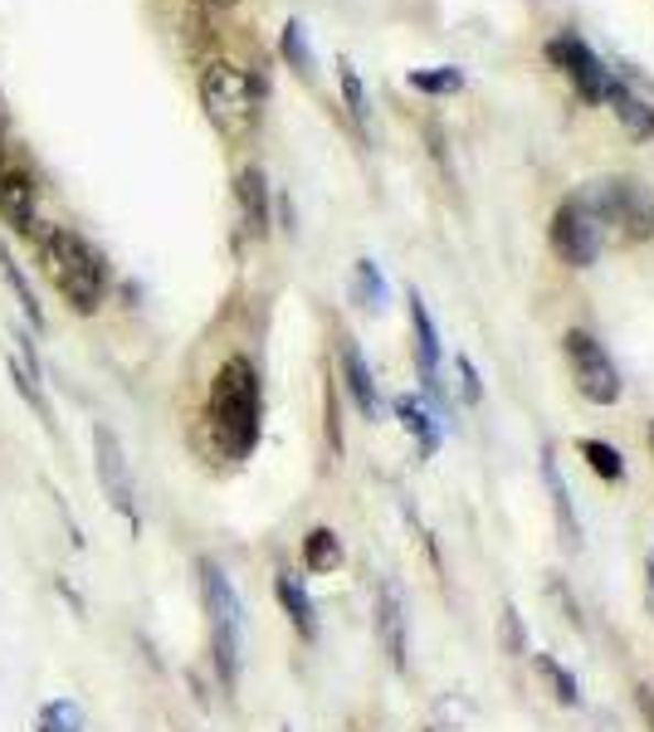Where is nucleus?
<instances>
[{
    "mask_svg": "<svg viewBox=\"0 0 654 732\" xmlns=\"http://www.w3.org/2000/svg\"><path fill=\"white\" fill-rule=\"evenodd\" d=\"M650 455H654V425H650Z\"/></svg>",
    "mask_w": 654,
    "mask_h": 732,
    "instance_id": "32",
    "label": "nucleus"
},
{
    "mask_svg": "<svg viewBox=\"0 0 654 732\" xmlns=\"http://www.w3.org/2000/svg\"><path fill=\"white\" fill-rule=\"evenodd\" d=\"M547 59L571 78V88H577L581 103H606V94H611V84H615V69H606L601 54H596L581 35H571V30L552 35L547 40Z\"/></svg>",
    "mask_w": 654,
    "mask_h": 732,
    "instance_id": "8",
    "label": "nucleus"
},
{
    "mask_svg": "<svg viewBox=\"0 0 654 732\" xmlns=\"http://www.w3.org/2000/svg\"><path fill=\"white\" fill-rule=\"evenodd\" d=\"M35 732H88V718L74 698H50L35 713Z\"/></svg>",
    "mask_w": 654,
    "mask_h": 732,
    "instance_id": "19",
    "label": "nucleus"
},
{
    "mask_svg": "<svg viewBox=\"0 0 654 732\" xmlns=\"http://www.w3.org/2000/svg\"><path fill=\"white\" fill-rule=\"evenodd\" d=\"M264 430V381L250 357H225L206 396V439L220 459H250Z\"/></svg>",
    "mask_w": 654,
    "mask_h": 732,
    "instance_id": "1",
    "label": "nucleus"
},
{
    "mask_svg": "<svg viewBox=\"0 0 654 732\" xmlns=\"http://www.w3.org/2000/svg\"><path fill=\"white\" fill-rule=\"evenodd\" d=\"M396 415H401V425H405V430L415 435L421 455L430 459L435 449H439V439H445V420H439V415H435L421 396H401V401H396Z\"/></svg>",
    "mask_w": 654,
    "mask_h": 732,
    "instance_id": "18",
    "label": "nucleus"
},
{
    "mask_svg": "<svg viewBox=\"0 0 654 732\" xmlns=\"http://www.w3.org/2000/svg\"><path fill=\"white\" fill-rule=\"evenodd\" d=\"M606 103L615 108L620 128H625L630 138H640V142H650V138H654V108H650L645 98L635 94V88L625 84V78H615V84H611V94H606Z\"/></svg>",
    "mask_w": 654,
    "mask_h": 732,
    "instance_id": "17",
    "label": "nucleus"
},
{
    "mask_svg": "<svg viewBox=\"0 0 654 732\" xmlns=\"http://www.w3.org/2000/svg\"><path fill=\"white\" fill-rule=\"evenodd\" d=\"M200 103L220 138H250V128L259 122V78L230 59H216L200 74Z\"/></svg>",
    "mask_w": 654,
    "mask_h": 732,
    "instance_id": "5",
    "label": "nucleus"
},
{
    "mask_svg": "<svg viewBox=\"0 0 654 732\" xmlns=\"http://www.w3.org/2000/svg\"><path fill=\"white\" fill-rule=\"evenodd\" d=\"M547 234H552V250H557L562 264H571V269H591L596 264V254H601V225H596L591 216V206L581 200V190L577 196H567L557 210H552V225H547Z\"/></svg>",
    "mask_w": 654,
    "mask_h": 732,
    "instance_id": "7",
    "label": "nucleus"
},
{
    "mask_svg": "<svg viewBox=\"0 0 654 732\" xmlns=\"http://www.w3.org/2000/svg\"><path fill=\"white\" fill-rule=\"evenodd\" d=\"M216 6H235V0H216Z\"/></svg>",
    "mask_w": 654,
    "mask_h": 732,
    "instance_id": "33",
    "label": "nucleus"
},
{
    "mask_svg": "<svg viewBox=\"0 0 654 732\" xmlns=\"http://www.w3.org/2000/svg\"><path fill=\"white\" fill-rule=\"evenodd\" d=\"M342 386H347V396L357 401V411L367 415V420H377L381 415V391H377V376H371V367H367V357H362V347L352 342V337H342Z\"/></svg>",
    "mask_w": 654,
    "mask_h": 732,
    "instance_id": "14",
    "label": "nucleus"
},
{
    "mask_svg": "<svg viewBox=\"0 0 654 732\" xmlns=\"http://www.w3.org/2000/svg\"><path fill=\"white\" fill-rule=\"evenodd\" d=\"M352 293H357V303H362V308L386 313L391 288H386V278H381L377 259H357V269H352Z\"/></svg>",
    "mask_w": 654,
    "mask_h": 732,
    "instance_id": "21",
    "label": "nucleus"
},
{
    "mask_svg": "<svg viewBox=\"0 0 654 732\" xmlns=\"http://www.w3.org/2000/svg\"><path fill=\"white\" fill-rule=\"evenodd\" d=\"M40 216V186L25 166H0V220L15 234H35Z\"/></svg>",
    "mask_w": 654,
    "mask_h": 732,
    "instance_id": "12",
    "label": "nucleus"
},
{
    "mask_svg": "<svg viewBox=\"0 0 654 732\" xmlns=\"http://www.w3.org/2000/svg\"><path fill=\"white\" fill-rule=\"evenodd\" d=\"M279 50H284V59H288L293 74L313 78V50H308V35H303L298 20H288V25H284V40H279Z\"/></svg>",
    "mask_w": 654,
    "mask_h": 732,
    "instance_id": "26",
    "label": "nucleus"
},
{
    "mask_svg": "<svg viewBox=\"0 0 654 732\" xmlns=\"http://www.w3.org/2000/svg\"><path fill=\"white\" fill-rule=\"evenodd\" d=\"M537 674L547 679V689L557 703H567V708H577L581 703V684H577V674L567 669V664H557L552 655H537Z\"/></svg>",
    "mask_w": 654,
    "mask_h": 732,
    "instance_id": "23",
    "label": "nucleus"
},
{
    "mask_svg": "<svg viewBox=\"0 0 654 732\" xmlns=\"http://www.w3.org/2000/svg\"><path fill=\"white\" fill-rule=\"evenodd\" d=\"M581 200L591 206L596 225H601V240H650L654 234V190L635 176H606V182L581 186Z\"/></svg>",
    "mask_w": 654,
    "mask_h": 732,
    "instance_id": "4",
    "label": "nucleus"
},
{
    "mask_svg": "<svg viewBox=\"0 0 654 732\" xmlns=\"http://www.w3.org/2000/svg\"><path fill=\"white\" fill-rule=\"evenodd\" d=\"M405 308H411L415 371H421L425 401H430V411L439 415V420H445V386H439V332H435V318H430V308L421 303V293H411V298H405Z\"/></svg>",
    "mask_w": 654,
    "mask_h": 732,
    "instance_id": "10",
    "label": "nucleus"
},
{
    "mask_svg": "<svg viewBox=\"0 0 654 732\" xmlns=\"http://www.w3.org/2000/svg\"><path fill=\"white\" fill-rule=\"evenodd\" d=\"M635 698H640V713H645V723H650V732H654V693H650V689H635Z\"/></svg>",
    "mask_w": 654,
    "mask_h": 732,
    "instance_id": "30",
    "label": "nucleus"
},
{
    "mask_svg": "<svg viewBox=\"0 0 654 732\" xmlns=\"http://www.w3.org/2000/svg\"><path fill=\"white\" fill-rule=\"evenodd\" d=\"M377 640L386 649L391 669L396 674L411 669V625H405V601L391 581L377 586Z\"/></svg>",
    "mask_w": 654,
    "mask_h": 732,
    "instance_id": "11",
    "label": "nucleus"
},
{
    "mask_svg": "<svg viewBox=\"0 0 654 732\" xmlns=\"http://www.w3.org/2000/svg\"><path fill=\"white\" fill-rule=\"evenodd\" d=\"M303 561H308V571H337L342 567V537L333 527H313L303 537Z\"/></svg>",
    "mask_w": 654,
    "mask_h": 732,
    "instance_id": "20",
    "label": "nucleus"
},
{
    "mask_svg": "<svg viewBox=\"0 0 654 732\" xmlns=\"http://www.w3.org/2000/svg\"><path fill=\"white\" fill-rule=\"evenodd\" d=\"M94 465H98V483H103V499L128 517L132 527L142 523L138 517V483H132L128 455H122V439L108 430V425H94Z\"/></svg>",
    "mask_w": 654,
    "mask_h": 732,
    "instance_id": "9",
    "label": "nucleus"
},
{
    "mask_svg": "<svg viewBox=\"0 0 654 732\" xmlns=\"http://www.w3.org/2000/svg\"><path fill=\"white\" fill-rule=\"evenodd\" d=\"M235 206H240V220L254 240L269 234V182L259 166H244V172L235 176Z\"/></svg>",
    "mask_w": 654,
    "mask_h": 732,
    "instance_id": "16",
    "label": "nucleus"
},
{
    "mask_svg": "<svg viewBox=\"0 0 654 732\" xmlns=\"http://www.w3.org/2000/svg\"><path fill=\"white\" fill-rule=\"evenodd\" d=\"M274 596H279V605H284V615L293 621V630H298L303 640H318V605H313V596H308V586H303L298 571L279 567L274 571Z\"/></svg>",
    "mask_w": 654,
    "mask_h": 732,
    "instance_id": "15",
    "label": "nucleus"
},
{
    "mask_svg": "<svg viewBox=\"0 0 654 732\" xmlns=\"http://www.w3.org/2000/svg\"><path fill=\"white\" fill-rule=\"evenodd\" d=\"M200 577V601H206V625H210V655H216V669L225 679V689L240 684V655H244V605L235 581L225 577L220 561L200 557L196 561Z\"/></svg>",
    "mask_w": 654,
    "mask_h": 732,
    "instance_id": "3",
    "label": "nucleus"
},
{
    "mask_svg": "<svg viewBox=\"0 0 654 732\" xmlns=\"http://www.w3.org/2000/svg\"><path fill=\"white\" fill-rule=\"evenodd\" d=\"M543 489H547L562 543L571 551H581V517H577V503H571V489H567V479H562V465H557V455H552V445L543 449Z\"/></svg>",
    "mask_w": 654,
    "mask_h": 732,
    "instance_id": "13",
    "label": "nucleus"
},
{
    "mask_svg": "<svg viewBox=\"0 0 654 732\" xmlns=\"http://www.w3.org/2000/svg\"><path fill=\"white\" fill-rule=\"evenodd\" d=\"M337 74H342V98H347V112H352L357 128H367V88H362V74L352 69V64H337Z\"/></svg>",
    "mask_w": 654,
    "mask_h": 732,
    "instance_id": "27",
    "label": "nucleus"
},
{
    "mask_svg": "<svg viewBox=\"0 0 654 732\" xmlns=\"http://www.w3.org/2000/svg\"><path fill=\"white\" fill-rule=\"evenodd\" d=\"M0 274L10 278V288H15V298H20V313H25V323L35 332H44V308H40V298L30 293V284H25V274H20V264L10 259V250H0Z\"/></svg>",
    "mask_w": 654,
    "mask_h": 732,
    "instance_id": "24",
    "label": "nucleus"
},
{
    "mask_svg": "<svg viewBox=\"0 0 654 732\" xmlns=\"http://www.w3.org/2000/svg\"><path fill=\"white\" fill-rule=\"evenodd\" d=\"M459 386H465V401H469V405H479V401H483V391H479V371H473L469 357H459Z\"/></svg>",
    "mask_w": 654,
    "mask_h": 732,
    "instance_id": "29",
    "label": "nucleus"
},
{
    "mask_svg": "<svg viewBox=\"0 0 654 732\" xmlns=\"http://www.w3.org/2000/svg\"><path fill=\"white\" fill-rule=\"evenodd\" d=\"M577 449H581V459H586V469H591L596 479H606V483H620L625 479V459H620V449L615 445H606V439H577Z\"/></svg>",
    "mask_w": 654,
    "mask_h": 732,
    "instance_id": "22",
    "label": "nucleus"
},
{
    "mask_svg": "<svg viewBox=\"0 0 654 732\" xmlns=\"http://www.w3.org/2000/svg\"><path fill=\"white\" fill-rule=\"evenodd\" d=\"M499 630H503V649H509V659H523V655H527V625H523V615H517L513 601L503 605Z\"/></svg>",
    "mask_w": 654,
    "mask_h": 732,
    "instance_id": "28",
    "label": "nucleus"
},
{
    "mask_svg": "<svg viewBox=\"0 0 654 732\" xmlns=\"http://www.w3.org/2000/svg\"><path fill=\"white\" fill-rule=\"evenodd\" d=\"M405 84H411L415 94L445 98V94H459V88H465V69H455V64H445V69H411Z\"/></svg>",
    "mask_w": 654,
    "mask_h": 732,
    "instance_id": "25",
    "label": "nucleus"
},
{
    "mask_svg": "<svg viewBox=\"0 0 654 732\" xmlns=\"http://www.w3.org/2000/svg\"><path fill=\"white\" fill-rule=\"evenodd\" d=\"M650 601H654V551H650Z\"/></svg>",
    "mask_w": 654,
    "mask_h": 732,
    "instance_id": "31",
    "label": "nucleus"
},
{
    "mask_svg": "<svg viewBox=\"0 0 654 732\" xmlns=\"http://www.w3.org/2000/svg\"><path fill=\"white\" fill-rule=\"evenodd\" d=\"M562 352H567V367H571V381L577 391L591 405H615L620 401V371L611 362L601 342H596L586 328H567L562 332Z\"/></svg>",
    "mask_w": 654,
    "mask_h": 732,
    "instance_id": "6",
    "label": "nucleus"
},
{
    "mask_svg": "<svg viewBox=\"0 0 654 732\" xmlns=\"http://www.w3.org/2000/svg\"><path fill=\"white\" fill-rule=\"evenodd\" d=\"M35 250H40V264L50 274V284L59 288V298L69 303L74 313H98L108 293V264L84 234L64 230V225H44L35 234Z\"/></svg>",
    "mask_w": 654,
    "mask_h": 732,
    "instance_id": "2",
    "label": "nucleus"
}]
</instances>
